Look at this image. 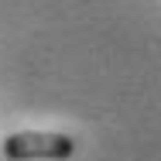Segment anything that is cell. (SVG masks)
Returning <instances> with one entry per match:
<instances>
[{"mask_svg": "<svg viewBox=\"0 0 161 161\" xmlns=\"http://www.w3.org/2000/svg\"><path fill=\"white\" fill-rule=\"evenodd\" d=\"M75 154V141L69 134L48 130H17L3 137V158L7 161H65Z\"/></svg>", "mask_w": 161, "mask_h": 161, "instance_id": "6da1fadb", "label": "cell"}]
</instances>
